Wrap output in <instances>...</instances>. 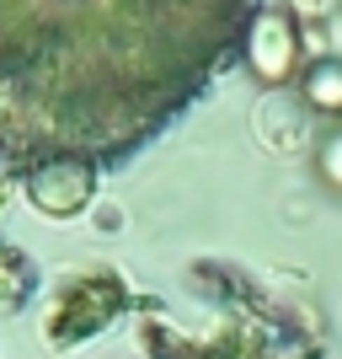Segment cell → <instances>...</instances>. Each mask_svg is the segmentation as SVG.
Listing matches in <instances>:
<instances>
[{
    "instance_id": "obj_1",
    "label": "cell",
    "mask_w": 342,
    "mask_h": 359,
    "mask_svg": "<svg viewBox=\"0 0 342 359\" xmlns=\"http://www.w3.org/2000/svg\"><path fill=\"white\" fill-rule=\"evenodd\" d=\"M246 70L262 86H283L299 70V27L289 11H257L246 27Z\"/></svg>"
},
{
    "instance_id": "obj_2",
    "label": "cell",
    "mask_w": 342,
    "mask_h": 359,
    "mask_svg": "<svg viewBox=\"0 0 342 359\" xmlns=\"http://www.w3.org/2000/svg\"><path fill=\"white\" fill-rule=\"evenodd\" d=\"M91 166L86 161H70V156H59V161H48L38 177L27 182L32 204L43 215H54V220H70V215H80L91 204Z\"/></svg>"
},
{
    "instance_id": "obj_4",
    "label": "cell",
    "mask_w": 342,
    "mask_h": 359,
    "mask_svg": "<svg viewBox=\"0 0 342 359\" xmlns=\"http://www.w3.org/2000/svg\"><path fill=\"white\" fill-rule=\"evenodd\" d=\"M315 177L327 182L332 194H342V123L321 140V150H315Z\"/></svg>"
},
{
    "instance_id": "obj_3",
    "label": "cell",
    "mask_w": 342,
    "mask_h": 359,
    "mask_svg": "<svg viewBox=\"0 0 342 359\" xmlns=\"http://www.w3.org/2000/svg\"><path fill=\"white\" fill-rule=\"evenodd\" d=\"M299 97H305V107H315V113L342 118V60H337V54L315 60L311 70L299 75Z\"/></svg>"
}]
</instances>
